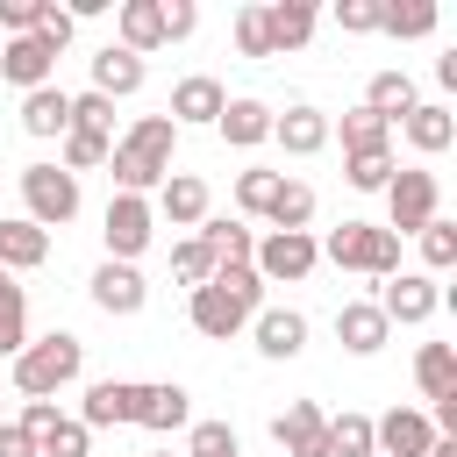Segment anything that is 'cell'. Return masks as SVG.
Instances as JSON below:
<instances>
[{
	"label": "cell",
	"instance_id": "6da1fadb",
	"mask_svg": "<svg viewBox=\"0 0 457 457\" xmlns=\"http://www.w3.org/2000/svg\"><path fill=\"white\" fill-rule=\"evenodd\" d=\"M171 150H179L171 114H136V121H129V136L107 150L114 186H121V193H150V186H164V179H171Z\"/></svg>",
	"mask_w": 457,
	"mask_h": 457
},
{
	"label": "cell",
	"instance_id": "7a4b0ae2",
	"mask_svg": "<svg viewBox=\"0 0 457 457\" xmlns=\"http://www.w3.org/2000/svg\"><path fill=\"white\" fill-rule=\"evenodd\" d=\"M79 364H86V343H79L71 328H50V336L21 343V357H14V386H21L29 400H57V393L79 378Z\"/></svg>",
	"mask_w": 457,
	"mask_h": 457
},
{
	"label": "cell",
	"instance_id": "3957f363",
	"mask_svg": "<svg viewBox=\"0 0 457 457\" xmlns=\"http://www.w3.org/2000/svg\"><path fill=\"white\" fill-rule=\"evenodd\" d=\"M314 250L328 264H343V271H371V278H393L400 271V236L378 228V221H336Z\"/></svg>",
	"mask_w": 457,
	"mask_h": 457
},
{
	"label": "cell",
	"instance_id": "277c9868",
	"mask_svg": "<svg viewBox=\"0 0 457 457\" xmlns=\"http://www.w3.org/2000/svg\"><path fill=\"white\" fill-rule=\"evenodd\" d=\"M428 221H436V171H421V164L393 171V179H386V221H378V228H393V236H421Z\"/></svg>",
	"mask_w": 457,
	"mask_h": 457
},
{
	"label": "cell",
	"instance_id": "5b68a950",
	"mask_svg": "<svg viewBox=\"0 0 457 457\" xmlns=\"http://www.w3.org/2000/svg\"><path fill=\"white\" fill-rule=\"evenodd\" d=\"M21 200H29V221L36 228H64L79 214V179L64 164H29L21 171Z\"/></svg>",
	"mask_w": 457,
	"mask_h": 457
},
{
	"label": "cell",
	"instance_id": "8992f818",
	"mask_svg": "<svg viewBox=\"0 0 457 457\" xmlns=\"http://www.w3.org/2000/svg\"><path fill=\"white\" fill-rule=\"evenodd\" d=\"M314 264H321V250H314L307 228H271V236L250 250V271H257L264 286H278V278H307Z\"/></svg>",
	"mask_w": 457,
	"mask_h": 457
},
{
	"label": "cell",
	"instance_id": "52a82bcc",
	"mask_svg": "<svg viewBox=\"0 0 457 457\" xmlns=\"http://www.w3.org/2000/svg\"><path fill=\"white\" fill-rule=\"evenodd\" d=\"M150 228H157V207H150L143 193H114L107 214H100V236H107V257H114V264H129V257L150 243Z\"/></svg>",
	"mask_w": 457,
	"mask_h": 457
},
{
	"label": "cell",
	"instance_id": "ba28073f",
	"mask_svg": "<svg viewBox=\"0 0 457 457\" xmlns=\"http://www.w3.org/2000/svg\"><path fill=\"white\" fill-rule=\"evenodd\" d=\"M271 443L286 457H328V414H321V400H286V414H271Z\"/></svg>",
	"mask_w": 457,
	"mask_h": 457
},
{
	"label": "cell",
	"instance_id": "9c48e42d",
	"mask_svg": "<svg viewBox=\"0 0 457 457\" xmlns=\"http://www.w3.org/2000/svg\"><path fill=\"white\" fill-rule=\"evenodd\" d=\"M186 314H193V328H200L207 343H228V336L250 321V307H243L228 286H214V278H207V286H193V307H186Z\"/></svg>",
	"mask_w": 457,
	"mask_h": 457
},
{
	"label": "cell",
	"instance_id": "30bf717a",
	"mask_svg": "<svg viewBox=\"0 0 457 457\" xmlns=\"http://www.w3.org/2000/svg\"><path fill=\"white\" fill-rule=\"evenodd\" d=\"M186 421H193V393H186L179 378L136 386V428H157V436H171V428H186Z\"/></svg>",
	"mask_w": 457,
	"mask_h": 457
},
{
	"label": "cell",
	"instance_id": "8fae6325",
	"mask_svg": "<svg viewBox=\"0 0 457 457\" xmlns=\"http://www.w3.org/2000/svg\"><path fill=\"white\" fill-rule=\"evenodd\" d=\"M371 443H378V457H428L436 428H428V414H421V407H393V414H378V421H371Z\"/></svg>",
	"mask_w": 457,
	"mask_h": 457
},
{
	"label": "cell",
	"instance_id": "7c38bea8",
	"mask_svg": "<svg viewBox=\"0 0 457 457\" xmlns=\"http://www.w3.org/2000/svg\"><path fill=\"white\" fill-rule=\"evenodd\" d=\"M386 321H428L436 314V278H421V271H393L386 286H378V300H371Z\"/></svg>",
	"mask_w": 457,
	"mask_h": 457
},
{
	"label": "cell",
	"instance_id": "4fadbf2b",
	"mask_svg": "<svg viewBox=\"0 0 457 457\" xmlns=\"http://www.w3.org/2000/svg\"><path fill=\"white\" fill-rule=\"evenodd\" d=\"M328 136H336V121H328L321 107H286V114H271V143H278L286 157H314Z\"/></svg>",
	"mask_w": 457,
	"mask_h": 457
},
{
	"label": "cell",
	"instance_id": "5bb4252c",
	"mask_svg": "<svg viewBox=\"0 0 457 457\" xmlns=\"http://www.w3.org/2000/svg\"><path fill=\"white\" fill-rule=\"evenodd\" d=\"M93 307H100V314H114V321H129V314L143 307V278H136V264L100 257V271H93Z\"/></svg>",
	"mask_w": 457,
	"mask_h": 457
},
{
	"label": "cell",
	"instance_id": "9a60e30c",
	"mask_svg": "<svg viewBox=\"0 0 457 457\" xmlns=\"http://www.w3.org/2000/svg\"><path fill=\"white\" fill-rule=\"evenodd\" d=\"M79 421H86V428H121V421H136V378H93Z\"/></svg>",
	"mask_w": 457,
	"mask_h": 457
},
{
	"label": "cell",
	"instance_id": "2e32d148",
	"mask_svg": "<svg viewBox=\"0 0 457 457\" xmlns=\"http://www.w3.org/2000/svg\"><path fill=\"white\" fill-rule=\"evenodd\" d=\"M50 71H57V50H43L36 36H14V43H0V79H7V86L36 93V86H50Z\"/></svg>",
	"mask_w": 457,
	"mask_h": 457
},
{
	"label": "cell",
	"instance_id": "e0dca14e",
	"mask_svg": "<svg viewBox=\"0 0 457 457\" xmlns=\"http://www.w3.org/2000/svg\"><path fill=\"white\" fill-rule=\"evenodd\" d=\"M386 336H393V321H386L371 300H343V314H336V343H343V350L371 357V350H386Z\"/></svg>",
	"mask_w": 457,
	"mask_h": 457
},
{
	"label": "cell",
	"instance_id": "ac0fdd59",
	"mask_svg": "<svg viewBox=\"0 0 457 457\" xmlns=\"http://www.w3.org/2000/svg\"><path fill=\"white\" fill-rule=\"evenodd\" d=\"M300 343H307V314H300V307H257V350H264L271 364L300 357Z\"/></svg>",
	"mask_w": 457,
	"mask_h": 457
},
{
	"label": "cell",
	"instance_id": "d6986e66",
	"mask_svg": "<svg viewBox=\"0 0 457 457\" xmlns=\"http://www.w3.org/2000/svg\"><path fill=\"white\" fill-rule=\"evenodd\" d=\"M21 129H29L36 143L64 136V129H71V93H64V86H36V93H21Z\"/></svg>",
	"mask_w": 457,
	"mask_h": 457
},
{
	"label": "cell",
	"instance_id": "ffe728a7",
	"mask_svg": "<svg viewBox=\"0 0 457 457\" xmlns=\"http://www.w3.org/2000/svg\"><path fill=\"white\" fill-rule=\"evenodd\" d=\"M36 264H50V228H36L29 214L0 221V271H36Z\"/></svg>",
	"mask_w": 457,
	"mask_h": 457
},
{
	"label": "cell",
	"instance_id": "44dd1931",
	"mask_svg": "<svg viewBox=\"0 0 457 457\" xmlns=\"http://www.w3.org/2000/svg\"><path fill=\"white\" fill-rule=\"evenodd\" d=\"M114 29H121V50H129V57L157 50V43H164V0H121Z\"/></svg>",
	"mask_w": 457,
	"mask_h": 457
},
{
	"label": "cell",
	"instance_id": "7402d4cb",
	"mask_svg": "<svg viewBox=\"0 0 457 457\" xmlns=\"http://www.w3.org/2000/svg\"><path fill=\"white\" fill-rule=\"evenodd\" d=\"M221 79H207V71H193V79H179L171 86V129H186V121H214L221 114Z\"/></svg>",
	"mask_w": 457,
	"mask_h": 457
},
{
	"label": "cell",
	"instance_id": "603a6c76",
	"mask_svg": "<svg viewBox=\"0 0 457 457\" xmlns=\"http://www.w3.org/2000/svg\"><path fill=\"white\" fill-rule=\"evenodd\" d=\"M214 129H221V143H236V150H257V143L271 136V107H264V100H221Z\"/></svg>",
	"mask_w": 457,
	"mask_h": 457
},
{
	"label": "cell",
	"instance_id": "cb8c5ba5",
	"mask_svg": "<svg viewBox=\"0 0 457 457\" xmlns=\"http://www.w3.org/2000/svg\"><path fill=\"white\" fill-rule=\"evenodd\" d=\"M136 86H143V57H129L121 43H107V50L93 57V93H100V100H129Z\"/></svg>",
	"mask_w": 457,
	"mask_h": 457
},
{
	"label": "cell",
	"instance_id": "d4e9b609",
	"mask_svg": "<svg viewBox=\"0 0 457 457\" xmlns=\"http://www.w3.org/2000/svg\"><path fill=\"white\" fill-rule=\"evenodd\" d=\"M157 207H164L179 228H200V221H207V179H193V171H171V179L157 186Z\"/></svg>",
	"mask_w": 457,
	"mask_h": 457
},
{
	"label": "cell",
	"instance_id": "484cf974",
	"mask_svg": "<svg viewBox=\"0 0 457 457\" xmlns=\"http://www.w3.org/2000/svg\"><path fill=\"white\" fill-rule=\"evenodd\" d=\"M264 29H271V57L278 50H300L314 36V7L307 0H264Z\"/></svg>",
	"mask_w": 457,
	"mask_h": 457
},
{
	"label": "cell",
	"instance_id": "4316f807",
	"mask_svg": "<svg viewBox=\"0 0 457 457\" xmlns=\"http://www.w3.org/2000/svg\"><path fill=\"white\" fill-rule=\"evenodd\" d=\"M400 129H407V143H414L421 157L450 150V136H457V121H450V107H443V100H414V114H407Z\"/></svg>",
	"mask_w": 457,
	"mask_h": 457
},
{
	"label": "cell",
	"instance_id": "83f0119b",
	"mask_svg": "<svg viewBox=\"0 0 457 457\" xmlns=\"http://www.w3.org/2000/svg\"><path fill=\"white\" fill-rule=\"evenodd\" d=\"M364 107H371L386 129L407 121V114H414V79H407V71H378V79L364 86Z\"/></svg>",
	"mask_w": 457,
	"mask_h": 457
},
{
	"label": "cell",
	"instance_id": "f1b7e54d",
	"mask_svg": "<svg viewBox=\"0 0 457 457\" xmlns=\"http://www.w3.org/2000/svg\"><path fill=\"white\" fill-rule=\"evenodd\" d=\"M414 386H421L428 400H450V393H457V350H450V343H421V350H414Z\"/></svg>",
	"mask_w": 457,
	"mask_h": 457
},
{
	"label": "cell",
	"instance_id": "f546056e",
	"mask_svg": "<svg viewBox=\"0 0 457 457\" xmlns=\"http://www.w3.org/2000/svg\"><path fill=\"white\" fill-rule=\"evenodd\" d=\"M443 14H436V0H378V29L400 43V36H428Z\"/></svg>",
	"mask_w": 457,
	"mask_h": 457
},
{
	"label": "cell",
	"instance_id": "4dcf8cb0",
	"mask_svg": "<svg viewBox=\"0 0 457 457\" xmlns=\"http://www.w3.org/2000/svg\"><path fill=\"white\" fill-rule=\"evenodd\" d=\"M264 221H271V228H307V221H314V186H300V179H278V193H271Z\"/></svg>",
	"mask_w": 457,
	"mask_h": 457
},
{
	"label": "cell",
	"instance_id": "1f68e13d",
	"mask_svg": "<svg viewBox=\"0 0 457 457\" xmlns=\"http://www.w3.org/2000/svg\"><path fill=\"white\" fill-rule=\"evenodd\" d=\"M193 236L214 250V264H250V250H257V236H250L243 221H200Z\"/></svg>",
	"mask_w": 457,
	"mask_h": 457
},
{
	"label": "cell",
	"instance_id": "d6a6232c",
	"mask_svg": "<svg viewBox=\"0 0 457 457\" xmlns=\"http://www.w3.org/2000/svg\"><path fill=\"white\" fill-rule=\"evenodd\" d=\"M21 343H29V293L0 278V357H21Z\"/></svg>",
	"mask_w": 457,
	"mask_h": 457
},
{
	"label": "cell",
	"instance_id": "836d02e7",
	"mask_svg": "<svg viewBox=\"0 0 457 457\" xmlns=\"http://www.w3.org/2000/svg\"><path fill=\"white\" fill-rule=\"evenodd\" d=\"M364 150H393V129L371 107H350L343 114V157H364Z\"/></svg>",
	"mask_w": 457,
	"mask_h": 457
},
{
	"label": "cell",
	"instance_id": "e575fe53",
	"mask_svg": "<svg viewBox=\"0 0 457 457\" xmlns=\"http://www.w3.org/2000/svg\"><path fill=\"white\" fill-rule=\"evenodd\" d=\"M328 457H378L371 414H328Z\"/></svg>",
	"mask_w": 457,
	"mask_h": 457
},
{
	"label": "cell",
	"instance_id": "d590c367",
	"mask_svg": "<svg viewBox=\"0 0 457 457\" xmlns=\"http://www.w3.org/2000/svg\"><path fill=\"white\" fill-rule=\"evenodd\" d=\"M36 457H93V428L79 414H57V428L36 436Z\"/></svg>",
	"mask_w": 457,
	"mask_h": 457
},
{
	"label": "cell",
	"instance_id": "8d00e7d4",
	"mask_svg": "<svg viewBox=\"0 0 457 457\" xmlns=\"http://www.w3.org/2000/svg\"><path fill=\"white\" fill-rule=\"evenodd\" d=\"M400 171V157L393 150H364V157H343V179L357 186V193H386V179Z\"/></svg>",
	"mask_w": 457,
	"mask_h": 457
},
{
	"label": "cell",
	"instance_id": "74e56055",
	"mask_svg": "<svg viewBox=\"0 0 457 457\" xmlns=\"http://www.w3.org/2000/svg\"><path fill=\"white\" fill-rule=\"evenodd\" d=\"M107 136H93V129H64V171L79 179V171H93V164H107Z\"/></svg>",
	"mask_w": 457,
	"mask_h": 457
},
{
	"label": "cell",
	"instance_id": "f35d334b",
	"mask_svg": "<svg viewBox=\"0 0 457 457\" xmlns=\"http://www.w3.org/2000/svg\"><path fill=\"white\" fill-rule=\"evenodd\" d=\"M71 29H79V14H71V7L36 0V43H43V50H64V43H71Z\"/></svg>",
	"mask_w": 457,
	"mask_h": 457
},
{
	"label": "cell",
	"instance_id": "ab89813d",
	"mask_svg": "<svg viewBox=\"0 0 457 457\" xmlns=\"http://www.w3.org/2000/svg\"><path fill=\"white\" fill-rule=\"evenodd\" d=\"M171 271H179V286H207V278H214V250H207L200 236H186V243L171 250Z\"/></svg>",
	"mask_w": 457,
	"mask_h": 457
},
{
	"label": "cell",
	"instance_id": "60d3db41",
	"mask_svg": "<svg viewBox=\"0 0 457 457\" xmlns=\"http://www.w3.org/2000/svg\"><path fill=\"white\" fill-rule=\"evenodd\" d=\"M71 129H93V136L114 143V100H100V93H71Z\"/></svg>",
	"mask_w": 457,
	"mask_h": 457
},
{
	"label": "cell",
	"instance_id": "b9f144b4",
	"mask_svg": "<svg viewBox=\"0 0 457 457\" xmlns=\"http://www.w3.org/2000/svg\"><path fill=\"white\" fill-rule=\"evenodd\" d=\"M278 179H286V171H243V179H236V207H243V214H264L271 193H278Z\"/></svg>",
	"mask_w": 457,
	"mask_h": 457
},
{
	"label": "cell",
	"instance_id": "7bdbcfd3",
	"mask_svg": "<svg viewBox=\"0 0 457 457\" xmlns=\"http://www.w3.org/2000/svg\"><path fill=\"white\" fill-rule=\"evenodd\" d=\"M214 286H228V293H236V300H243L250 314L264 307V278H257L250 264H214Z\"/></svg>",
	"mask_w": 457,
	"mask_h": 457
},
{
	"label": "cell",
	"instance_id": "ee69618b",
	"mask_svg": "<svg viewBox=\"0 0 457 457\" xmlns=\"http://www.w3.org/2000/svg\"><path fill=\"white\" fill-rule=\"evenodd\" d=\"M193 457H243L228 421H193Z\"/></svg>",
	"mask_w": 457,
	"mask_h": 457
},
{
	"label": "cell",
	"instance_id": "f6af8a7d",
	"mask_svg": "<svg viewBox=\"0 0 457 457\" xmlns=\"http://www.w3.org/2000/svg\"><path fill=\"white\" fill-rule=\"evenodd\" d=\"M236 50H243V57H271V29H264V7H243V14H236Z\"/></svg>",
	"mask_w": 457,
	"mask_h": 457
},
{
	"label": "cell",
	"instance_id": "bcb514c9",
	"mask_svg": "<svg viewBox=\"0 0 457 457\" xmlns=\"http://www.w3.org/2000/svg\"><path fill=\"white\" fill-rule=\"evenodd\" d=\"M421 257H428L436 271H450V264H457V228H450L443 214H436V221L421 228Z\"/></svg>",
	"mask_w": 457,
	"mask_h": 457
},
{
	"label": "cell",
	"instance_id": "7dc6e473",
	"mask_svg": "<svg viewBox=\"0 0 457 457\" xmlns=\"http://www.w3.org/2000/svg\"><path fill=\"white\" fill-rule=\"evenodd\" d=\"M336 29L343 36H371L378 29V0H336Z\"/></svg>",
	"mask_w": 457,
	"mask_h": 457
},
{
	"label": "cell",
	"instance_id": "c3c4849f",
	"mask_svg": "<svg viewBox=\"0 0 457 457\" xmlns=\"http://www.w3.org/2000/svg\"><path fill=\"white\" fill-rule=\"evenodd\" d=\"M0 29H7V43L36 36V0H0Z\"/></svg>",
	"mask_w": 457,
	"mask_h": 457
},
{
	"label": "cell",
	"instance_id": "681fc988",
	"mask_svg": "<svg viewBox=\"0 0 457 457\" xmlns=\"http://www.w3.org/2000/svg\"><path fill=\"white\" fill-rule=\"evenodd\" d=\"M193 0H164V43H179V36H193Z\"/></svg>",
	"mask_w": 457,
	"mask_h": 457
},
{
	"label": "cell",
	"instance_id": "f907efd6",
	"mask_svg": "<svg viewBox=\"0 0 457 457\" xmlns=\"http://www.w3.org/2000/svg\"><path fill=\"white\" fill-rule=\"evenodd\" d=\"M0 457H36V443H29L14 421H0Z\"/></svg>",
	"mask_w": 457,
	"mask_h": 457
},
{
	"label": "cell",
	"instance_id": "816d5d0a",
	"mask_svg": "<svg viewBox=\"0 0 457 457\" xmlns=\"http://www.w3.org/2000/svg\"><path fill=\"white\" fill-rule=\"evenodd\" d=\"M428 457H457V436H436V443H428Z\"/></svg>",
	"mask_w": 457,
	"mask_h": 457
},
{
	"label": "cell",
	"instance_id": "f5cc1de1",
	"mask_svg": "<svg viewBox=\"0 0 457 457\" xmlns=\"http://www.w3.org/2000/svg\"><path fill=\"white\" fill-rule=\"evenodd\" d=\"M0 421H7V414H0Z\"/></svg>",
	"mask_w": 457,
	"mask_h": 457
}]
</instances>
